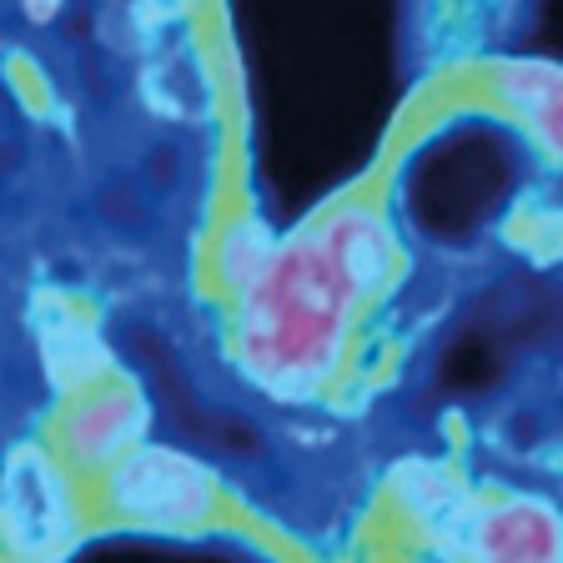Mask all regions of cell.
<instances>
[{
	"label": "cell",
	"mask_w": 563,
	"mask_h": 563,
	"mask_svg": "<svg viewBox=\"0 0 563 563\" xmlns=\"http://www.w3.org/2000/svg\"><path fill=\"white\" fill-rule=\"evenodd\" d=\"M483 563H563V523L543 504H514L483 518Z\"/></svg>",
	"instance_id": "1"
},
{
	"label": "cell",
	"mask_w": 563,
	"mask_h": 563,
	"mask_svg": "<svg viewBox=\"0 0 563 563\" xmlns=\"http://www.w3.org/2000/svg\"><path fill=\"white\" fill-rule=\"evenodd\" d=\"M11 523L21 533V543H31V549H46L60 528H66L60 488L35 463H21V473L11 478Z\"/></svg>",
	"instance_id": "2"
},
{
	"label": "cell",
	"mask_w": 563,
	"mask_h": 563,
	"mask_svg": "<svg viewBox=\"0 0 563 563\" xmlns=\"http://www.w3.org/2000/svg\"><path fill=\"white\" fill-rule=\"evenodd\" d=\"M508 96L533 117L539 141L563 162V76L559 70H543V66L514 70V76H508Z\"/></svg>",
	"instance_id": "3"
},
{
	"label": "cell",
	"mask_w": 563,
	"mask_h": 563,
	"mask_svg": "<svg viewBox=\"0 0 563 563\" xmlns=\"http://www.w3.org/2000/svg\"><path fill=\"white\" fill-rule=\"evenodd\" d=\"M338 262L352 272V277H377L383 272V262H387V246H383V236L373 232V227H342L338 232Z\"/></svg>",
	"instance_id": "4"
}]
</instances>
